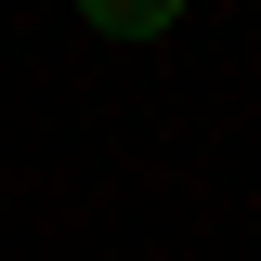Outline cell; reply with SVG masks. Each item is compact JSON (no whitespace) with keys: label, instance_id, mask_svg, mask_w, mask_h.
<instances>
[{"label":"cell","instance_id":"1","mask_svg":"<svg viewBox=\"0 0 261 261\" xmlns=\"http://www.w3.org/2000/svg\"><path fill=\"white\" fill-rule=\"evenodd\" d=\"M79 13H92V27H105V39H157V27H170V13H183V0H79Z\"/></svg>","mask_w":261,"mask_h":261}]
</instances>
